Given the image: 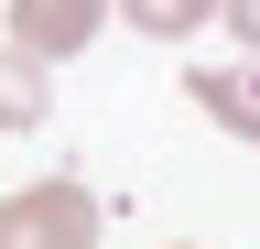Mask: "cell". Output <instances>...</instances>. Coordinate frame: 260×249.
<instances>
[{"label": "cell", "instance_id": "1", "mask_svg": "<svg viewBox=\"0 0 260 249\" xmlns=\"http://www.w3.org/2000/svg\"><path fill=\"white\" fill-rule=\"evenodd\" d=\"M0 249H98V195L76 173H44L22 195H0Z\"/></svg>", "mask_w": 260, "mask_h": 249}, {"label": "cell", "instance_id": "2", "mask_svg": "<svg viewBox=\"0 0 260 249\" xmlns=\"http://www.w3.org/2000/svg\"><path fill=\"white\" fill-rule=\"evenodd\" d=\"M98 22H109V0H11V44L22 54H87L98 44Z\"/></svg>", "mask_w": 260, "mask_h": 249}, {"label": "cell", "instance_id": "3", "mask_svg": "<svg viewBox=\"0 0 260 249\" xmlns=\"http://www.w3.org/2000/svg\"><path fill=\"white\" fill-rule=\"evenodd\" d=\"M195 109L260 152V54H249V65H195Z\"/></svg>", "mask_w": 260, "mask_h": 249}, {"label": "cell", "instance_id": "4", "mask_svg": "<svg viewBox=\"0 0 260 249\" xmlns=\"http://www.w3.org/2000/svg\"><path fill=\"white\" fill-rule=\"evenodd\" d=\"M44 109H54V76H44V54L0 44V130H32Z\"/></svg>", "mask_w": 260, "mask_h": 249}, {"label": "cell", "instance_id": "5", "mask_svg": "<svg viewBox=\"0 0 260 249\" xmlns=\"http://www.w3.org/2000/svg\"><path fill=\"white\" fill-rule=\"evenodd\" d=\"M119 11L141 22L152 44H184V33H206V22H217V0H119Z\"/></svg>", "mask_w": 260, "mask_h": 249}, {"label": "cell", "instance_id": "6", "mask_svg": "<svg viewBox=\"0 0 260 249\" xmlns=\"http://www.w3.org/2000/svg\"><path fill=\"white\" fill-rule=\"evenodd\" d=\"M217 22H228V33H239L249 54H260V0H217Z\"/></svg>", "mask_w": 260, "mask_h": 249}, {"label": "cell", "instance_id": "7", "mask_svg": "<svg viewBox=\"0 0 260 249\" xmlns=\"http://www.w3.org/2000/svg\"><path fill=\"white\" fill-rule=\"evenodd\" d=\"M174 249H184V238H174Z\"/></svg>", "mask_w": 260, "mask_h": 249}]
</instances>
